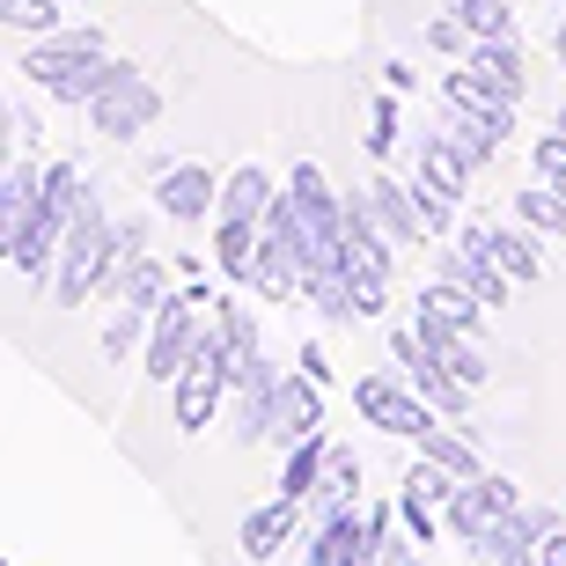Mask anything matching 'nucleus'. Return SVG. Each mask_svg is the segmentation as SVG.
I'll list each match as a JSON object with an SVG mask.
<instances>
[{
	"instance_id": "obj_1",
	"label": "nucleus",
	"mask_w": 566,
	"mask_h": 566,
	"mask_svg": "<svg viewBox=\"0 0 566 566\" xmlns=\"http://www.w3.org/2000/svg\"><path fill=\"white\" fill-rule=\"evenodd\" d=\"M118 66L126 60H111L104 30H60V38H44V44L22 52V74H30L44 96H60V104H96Z\"/></svg>"
},
{
	"instance_id": "obj_2",
	"label": "nucleus",
	"mask_w": 566,
	"mask_h": 566,
	"mask_svg": "<svg viewBox=\"0 0 566 566\" xmlns=\"http://www.w3.org/2000/svg\"><path fill=\"white\" fill-rule=\"evenodd\" d=\"M229 390H235V354H229V332H221V316H213L207 332H199V346H191L185 376L169 382L177 434H199V427H213V412L229 405Z\"/></svg>"
},
{
	"instance_id": "obj_3",
	"label": "nucleus",
	"mask_w": 566,
	"mask_h": 566,
	"mask_svg": "<svg viewBox=\"0 0 566 566\" xmlns=\"http://www.w3.org/2000/svg\"><path fill=\"white\" fill-rule=\"evenodd\" d=\"M111 280V213L104 199L88 191L82 213H74V229L60 243V265H52V294H60V310H82L88 294Z\"/></svg>"
},
{
	"instance_id": "obj_4",
	"label": "nucleus",
	"mask_w": 566,
	"mask_h": 566,
	"mask_svg": "<svg viewBox=\"0 0 566 566\" xmlns=\"http://www.w3.org/2000/svg\"><path fill=\"white\" fill-rule=\"evenodd\" d=\"M523 507V493H515V479H501V471H479V479L457 485V501H449V515H441V530L457 537L471 559L493 566V537H501V523Z\"/></svg>"
},
{
	"instance_id": "obj_5",
	"label": "nucleus",
	"mask_w": 566,
	"mask_h": 566,
	"mask_svg": "<svg viewBox=\"0 0 566 566\" xmlns=\"http://www.w3.org/2000/svg\"><path fill=\"white\" fill-rule=\"evenodd\" d=\"M398 507H338V515H316L302 566H376V537L390 530Z\"/></svg>"
},
{
	"instance_id": "obj_6",
	"label": "nucleus",
	"mask_w": 566,
	"mask_h": 566,
	"mask_svg": "<svg viewBox=\"0 0 566 566\" xmlns=\"http://www.w3.org/2000/svg\"><path fill=\"white\" fill-rule=\"evenodd\" d=\"M390 354H398V376L412 382V390H420L427 405H434L441 420H471V390H463L457 376H449V368H441V354L434 346H427V332L420 324H390ZM463 434H471V427H463Z\"/></svg>"
},
{
	"instance_id": "obj_7",
	"label": "nucleus",
	"mask_w": 566,
	"mask_h": 566,
	"mask_svg": "<svg viewBox=\"0 0 566 566\" xmlns=\"http://www.w3.org/2000/svg\"><path fill=\"white\" fill-rule=\"evenodd\" d=\"M199 310H213L207 294H169L163 310H155V332H147V382H177L185 376V360H191V346H199Z\"/></svg>"
},
{
	"instance_id": "obj_8",
	"label": "nucleus",
	"mask_w": 566,
	"mask_h": 566,
	"mask_svg": "<svg viewBox=\"0 0 566 566\" xmlns=\"http://www.w3.org/2000/svg\"><path fill=\"white\" fill-rule=\"evenodd\" d=\"M354 412H360L368 427H382V434H398V441H420L427 427L441 420V412H434V405H427L405 376H360V382H354Z\"/></svg>"
},
{
	"instance_id": "obj_9",
	"label": "nucleus",
	"mask_w": 566,
	"mask_h": 566,
	"mask_svg": "<svg viewBox=\"0 0 566 566\" xmlns=\"http://www.w3.org/2000/svg\"><path fill=\"white\" fill-rule=\"evenodd\" d=\"M88 118H96V133H104V140H140V133L163 118V88L147 82L140 66H118V74H111V88L88 104Z\"/></svg>"
},
{
	"instance_id": "obj_10",
	"label": "nucleus",
	"mask_w": 566,
	"mask_h": 566,
	"mask_svg": "<svg viewBox=\"0 0 566 566\" xmlns=\"http://www.w3.org/2000/svg\"><path fill=\"white\" fill-rule=\"evenodd\" d=\"M457 471L449 463H434V457H412V471H405V493H398V523L412 530V537H434L441 530V515H449V501H457Z\"/></svg>"
},
{
	"instance_id": "obj_11",
	"label": "nucleus",
	"mask_w": 566,
	"mask_h": 566,
	"mask_svg": "<svg viewBox=\"0 0 566 566\" xmlns=\"http://www.w3.org/2000/svg\"><path fill=\"white\" fill-rule=\"evenodd\" d=\"M273 398H280V368L265 354H251L243 368H235V390H229L235 441H265V434H273Z\"/></svg>"
},
{
	"instance_id": "obj_12",
	"label": "nucleus",
	"mask_w": 566,
	"mask_h": 566,
	"mask_svg": "<svg viewBox=\"0 0 566 566\" xmlns=\"http://www.w3.org/2000/svg\"><path fill=\"white\" fill-rule=\"evenodd\" d=\"M310 434H324V382L310 376V368H294V376H280V398H273V449L287 457L294 441H310Z\"/></svg>"
},
{
	"instance_id": "obj_13",
	"label": "nucleus",
	"mask_w": 566,
	"mask_h": 566,
	"mask_svg": "<svg viewBox=\"0 0 566 566\" xmlns=\"http://www.w3.org/2000/svg\"><path fill=\"white\" fill-rule=\"evenodd\" d=\"M221 207V177L199 163H163L155 169V213H169V221H207V213Z\"/></svg>"
},
{
	"instance_id": "obj_14",
	"label": "nucleus",
	"mask_w": 566,
	"mask_h": 566,
	"mask_svg": "<svg viewBox=\"0 0 566 566\" xmlns=\"http://www.w3.org/2000/svg\"><path fill=\"white\" fill-rule=\"evenodd\" d=\"M463 243H485V251H493V265H501L515 287H537V280H545L537 229H523V221H515V229H501V221H479V213H471V221H463Z\"/></svg>"
},
{
	"instance_id": "obj_15",
	"label": "nucleus",
	"mask_w": 566,
	"mask_h": 566,
	"mask_svg": "<svg viewBox=\"0 0 566 566\" xmlns=\"http://www.w3.org/2000/svg\"><path fill=\"white\" fill-rule=\"evenodd\" d=\"M463 66L479 74L501 104H523L530 96V60H523V38H479L471 52H463Z\"/></svg>"
},
{
	"instance_id": "obj_16",
	"label": "nucleus",
	"mask_w": 566,
	"mask_h": 566,
	"mask_svg": "<svg viewBox=\"0 0 566 566\" xmlns=\"http://www.w3.org/2000/svg\"><path fill=\"white\" fill-rule=\"evenodd\" d=\"M302 507L310 501H294V493H280V501H265V507H251L243 515V559H280V552L294 545V530H302Z\"/></svg>"
},
{
	"instance_id": "obj_17",
	"label": "nucleus",
	"mask_w": 566,
	"mask_h": 566,
	"mask_svg": "<svg viewBox=\"0 0 566 566\" xmlns=\"http://www.w3.org/2000/svg\"><path fill=\"white\" fill-rule=\"evenodd\" d=\"M368 207H376V221L390 229L398 251H420L427 235H434L427 213H420V199H412V185H398V177H376V185H368Z\"/></svg>"
},
{
	"instance_id": "obj_18",
	"label": "nucleus",
	"mask_w": 566,
	"mask_h": 566,
	"mask_svg": "<svg viewBox=\"0 0 566 566\" xmlns=\"http://www.w3.org/2000/svg\"><path fill=\"white\" fill-rule=\"evenodd\" d=\"M441 280L471 287V294L485 302V310H501L507 287H515V280H507L501 265H493V251H485V243H463V235H457V251H441Z\"/></svg>"
},
{
	"instance_id": "obj_19",
	"label": "nucleus",
	"mask_w": 566,
	"mask_h": 566,
	"mask_svg": "<svg viewBox=\"0 0 566 566\" xmlns=\"http://www.w3.org/2000/svg\"><path fill=\"white\" fill-rule=\"evenodd\" d=\"M273 177H265V169L258 163H243L229 177V185H221V207H213V221H235V229H265V213H273Z\"/></svg>"
},
{
	"instance_id": "obj_20",
	"label": "nucleus",
	"mask_w": 566,
	"mask_h": 566,
	"mask_svg": "<svg viewBox=\"0 0 566 566\" xmlns=\"http://www.w3.org/2000/svg\"><path fill=\"white\" fill-rule=\"evenodd\" d=\"M412 177L434 185L441 199H463V191H471V163H463V147L449 140V133H427V140L412 147Z\"/></svg>"
},
{
	"instance_id": "obj_21",
	"label": "nucleus",
	"mask_w": 566,
	"mask_h": 566,
	"mask_svg": "<svg viewBox=\"0 0 566 566\" xmlns=\"http://www.w3.org/2000/svg\"><path fill=\"white\" fill-rule=\"evenodd\" d=\"M111 302H133V310H163L169 302V265L163 258H140V265H118V273L104 280Z\"/></svg>"
},
{
	"instance_id": "obj_22",
	"label": "nucleus",
	"mask_w": 566,
	"mask_h": 566,
	"mask_svg": "<svg viewBox=\"0 0 566 566\" xmlns=\"http://www.w3.org/2000/svg\"><path fill=\"white\" fill-rule=\"evenodd\" d=\"M479 294L457 287V280H434V287L420 294V324H449V332H479Z\"/></svg>"
},
{
	"instance_id": "obj_23",
	"label": "nucleus",
	"mask_w": 566,
	"mask_h": 566,
	"mask_svg": "<svg viewBox=\"0 0 566 566\" xmlns=\"http://www.w3.org/2000/svg\"><path fill=\"white\" fill-rule=\"evenodd\" d=\"M316 515H338V507H360V457L354 449H332V463H324V485L310 493Z\"/></svg>"
},
{
	"instance_id": "obj_24",
	"label": "nucleus",
	"mask_w": 566,
	"mask_h": 566,
	"mask_svg": "<svg viewBox=\"0 0 566 566\" xmlns=\"http://www.w3.org/2000/svg\"><path fill=\"white\" fill-rule=\"evenodd\" d=\"M515 221L537 235H566V191L545 185V177H530L523 191H515Z\"/></svg>"
},
{
	"instance_id": "obj_25",
	"label": "nucleus",
	"mask_w": 566,
	"mask_h": 566,
	"mask_svg": "<svg viewBox=\"0 0 566 566\" xmlns=\"http://www.w3.org/2000/svg\"><path fill=\"white\" fill-rule=\"evenodd\" d=\"M324 463H332V441L310 434V441H294L287 463H280V493H294V501H310L316 485H324Z\"/></svg>"
},
{
	"instance_id": "obj_26",
	"label": "nucleus",
	"mask_w": 566,
	"mask_h": 566,
	"mask_svg": "<svg viewBox=\"0 0 566 566\" xmlns=\"http://www.w3.org/2000/svg\"><path fill=\"white\" fill-rule=\"evenodd\" d=\"M38 191H44V169H38V163H8V177H0V235L30 221Z\"/></svg>"
},
{
	"instance_id": "obj_27",
	"label": "nucleus",
	"mask_w": 566,
	"mask_h": 566,
	"mask_svg": "<svg viewBox=\"0 0 566 566\" xmlns=\"http://www.w3.org/2000/svg\"><path fill=\"white\" fill-rule=\"evenodd\" d=\"M258 235H265V229H235V221H213V265H221V273H229L235 287H243V280H251Z\"/></svg>"
},
{
	"instance_id": "obj_28",
	"label": "nucleus",
	"mask_w": 566,
	"mask_h": 566,
	"mask_svg": "<svg viewBox=\"0 0 566 566\" xmlns=\"http://www.w3.org/2000/svg\"><path fill=\"white\" fill-rule=\"evenodd\" d=\"M449 8L471 22V44H479V38H523V22H515L507 0H449Z\"/></svg>"
},
{
	"instance_id": "obj_29",
	"label": "nucleus",
	"mask_w": 566,
	"mask_h": 566,
	"mask_svg": "<svg viewBox=\"0 0 566 566\" xmlns=\"http://www.w3.org/2000/svg\"><path fill=\"white\" fill-rule=\"evenodd\" d=\"M147 332H155V310H133V302H118V310H111V324H104V354L126 360Z\"/></svg>"
},
{
	"instance_id": "obj_30",
	"label": "nucleus",
	"mask_w": 566,
	"mask_h": 566,
	"mask_svg": "<svg viewBox=\"0 0 566 566\" xmlns=\"http://www.w3.org/2000/svg\"><path fill=\"white\" fill-rule=\"evenodd\" d=\"M140 258H155V251H147V221H140V213L111 221V273H118V265H140Z\"/></svg>"
},
{
	"instance_id": "obj_31",
	"label": "nucleus",
	"mask_w": 566,
	"mask_h": 566,
	"mask_svg": "<svg viewBox=\"0 0 566 566\" xmlns=\"http://www.w3.org/2000/svg\"><path fill=\"white\" fill-rule=\"evenodd\" d=\"M0 22L8 30H30V38L38 30H60V0H0Z\"/></svg>"
},
{
	"instance_id": "obj_32",
	"label": "nucleus",
	"mask_w": 566,
	"mask_h": 566,
	"mask_svg": "<svg viewBox=\"0 0 566 566\" xmlns=\"http://www.w3.org/2000/svg\"><path fill=\"white\" fill-rule=\"evenodd\" d=\"M530 177H545V185H559V191H566V133H559V126H552L545 140L530 147Z\"/></svg>"
},
{
	"instance_id": "obj_33",
	"label": "nucleus",
	"mask_w": 566,
	"mask_h": 566,
	"mask_svg": "<svg viewBox=\"0 0 566 566\" xmlns=\"http://www.w3.org/2000/svg\"><path fill=\"white\" fill-rule=\"evenodd\" d=\"M368 155H398V88L376 96V111H368Z\"/></svg>"
},
{
	"instance_id": "obj_34",
	"label": "nucleus",
	"mask_w": 566,
	"mask_h": 566,
	"mask_svg": "<svg viewBox=\"0 0 566 566\" xmlns=\"http://www.w3.org/2000/svg\"><path fill=\"white\" fill-rule=\"evenodd\" d=\"M427 44H434V52H449V60H463V52H471V22H463L457 8H441V15L427 22Z\"/></svg>"
},
{
	"instance_id": "obj_35",
	"label": "nucleus",
	"mask_w": 566,
	"mask_h": 566,
	"mask_svg": "<svg viewBox=\"0 0 566 566\" xmlns=\"http://www.w3.org/2000/svg\"><path fill=\"white\" fill-rule=\"evenodd\" d=\"M537 566H566V523L545 537V552H537Z\"/></svg>"
},
{
	"instance_id": "obj_36",
	"label": "nucleus",
	"mask_w": 566,
	"mask_h": 566,
	"mask_svg": "<svg viewBox=\"0 0 566 566\" xmlns=\"http://www.w3.org/2000/svg\"><path fill=\"white\" fill-rule=\"evenodd\" d=\"M412 82H420V74H412V66H405V60H390V66H382V88H398V96H405V88H412Z\"/></svg>"
},
{
	"instance_id": "obj_37",
	"label": "nucleus",
	"mask_w": 566,
	"mask_h": 566,
	"mask_svg": "<svg viewBox=\"0 0 566 566\" xmlns=\"http://www.w3.org/2000/svg\"><path fill=\"white\" fill-rule=\"evenodd\" d=\"M552 52H559V74H566V22H559V38H552Z\"/></svg>"
},
{
	"instance_id": "obj_38",
	"label": "nucleus",
	"mask_w": 566,
	"mask_h": 566,
	"mask_svg": "<svg viewBox=\"0 0 566 566\" xmlns=\"http://www.w3.org/2000/svg\"><path fill=\"white\" fill-rule=\"evenodd\" d=\"M559 133H566V104H559Z\"/></svg>"
},
{
	"instance_id": "obj_39",
	"label": "nucleus",
	"mask_w": 566,
	"mask_h": 566,
	"mask_svg": "<svg viewBox=\"0 0 566 566\" xmlns=\"http://www.w3.org/2000/svg\"><path fill=\"white\" fill-rule=\"evenodd\" d=\"M398 566H420V559H398Z\"/></svg>"
}]
</instances>
